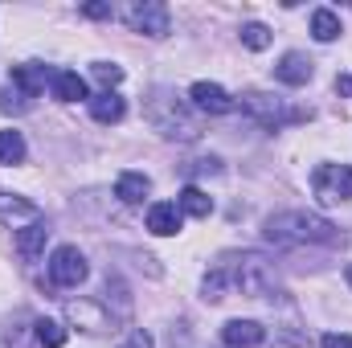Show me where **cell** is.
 Returning <instances> with one entry per match:
<instances>
[{
  "label": "cell",
  "mask_w": 352,
  "mask_h": 348,
  "mask_svg": "<svg viewBox=\"0 0 352 348\" xmlns=\"http://www.w3.org/2000/svg\"><path fill=\"white\" fill-rule=\"evenodd\" d=\"M266 242L274 246H336L344 242V234L320 217V213H307V209H283V213H270L263 221Z\"/></svg>",
  "instance_id": "6da1fadb"
},
{
  "label": "cell",
  "mask_w": 352,
  "mask_h": 348,
  "mask_svg": "<svg viewBox=\"0 0 352 348\" xmlns=\"http://www.w3.org/2000/svg\"><path fill=\"white\" fill-rule=\"evenodd\" d=\"M144 115H148V123H152L164 140L192 144V140L201 135V123H197L192 107H188L180 94H173V90H164V87H156L144 98Z\"/></svg>",
  "instance_id": "7a4b0ae2"
},
{
  "label": "cell",
  "mask_w": 352,
  "mask_h": 348,
  "mask_svg": "<svg viewBox=\"0 0 352 348\" xmlns=\"http://www.w3.org/2000/svg\"><path fill=\"white\" fill-rule=\"evenodd\" d=\"M221 270L230 274V287H238V291L250 295V299H266V295H274V287H278L274 262L263 259V254H254V250L226 254V259H221Z\"/></svg>",
  "instance_id": "3957f363"
},
{
  "label": "cell",
  "mask_w": 352,
  "mask_h": 348,
  "mask_svg": "<svg viewBox=\"0 0 352 348\" xmlns=\"http://www.w3.org/2000/svg\"><path fill=\"white\" fill-rule=\"evenodd\" d=\"M242 111L254 119V123H263V127H283V123H299V119H307V111H299V107H287L283 98H274V94H263V90H250L246 98H242Z\"/></svg>",
  "instance_id": "277c9868"
},
{
  "label": "cell",
  "mask_w": 352,
  "mask_h": 348,
  "mask_svg": "<svg viewBox=\"0 0 352 348\" xmlns=\"http://www.w3.org/2000/svg\"><path fill=\"white\" fill-rule=\"evenodd\" d=\"M311 193L320 205H340L352 201V168L349 164H320L311 173Z\"/></svg>",
  "instance_id": "5b68a950"
},
{
  "label": "cell",
  "mask_w": 352,
  "mask_h": 348,
  "mask_svg": "<svg viewBox=\"0 0 352 348\" xmlns=\"http://www.w3.org/2000/svg\"><path fill=\"white\" fill-rule=\"evenodd\" d=\"M123 21L131 25V33H148V37H168V29H173L168 8L160 0H135V4H127Z\"/></svg>",
  "instance_id": "8992f818"
},
{
  "label": "cell",
  "mask_w": 352,
  "mask_h": 348,
  "mask_svg": "<svg viewBox=\"0 0 352 348\" xmlns=\"http://www.w3.org/2000/svg\"><path fill=\"white\" fill-rule=\"evenodd\" d=\"M87 274H90V266L78 246H58L50 254V279H54V287H78Z\"/></svg>",
  "instance_id": "52a82bcc"
},
{
  "label": "cell",
  "mask_w": 352,
  "mask_h": 348,
  "mask_svg": "<svg viewBox=\"0 0 352 348\" xmlns=\"http://www.w3.org/2000/svg\"><path fill=\"white\" fill-rule=\"evenodd\" d=\"M66 320H70L74 328L90 332V336H98V332H107V328L115 324V316H111L102 303H94V299H66Z\"/></svg>",
  "instance_id": "ba28073f"
},
{
  "label": "cell",
  "mask_w": 352,
  "mask_h": 348,
  "mask_svg": "<svg viewBox=\"0 0 352 348\" xmlns=\"http://www.w3.org/2000/svg\"><path fill=\"white\" fill-rule=\"evenodd\" d=\"M33 221H41V209L29 201V197H16V193H0V226H8V230H25V226H33Z\"/></svg>",
  "instance_id": "9c48e42d"
},
{
  "label": "cell",
  "mask_w": 352,
  "mask_h": 348,
  "mask_svg": "<svg viewBox=\"0 0 352 348\" xmlns=\"http://www.w3.org/2000/svg\"><path fill=\"white\" fill-rule=\"evenodd\" d=\"M188 98H192V107L205 111V115H226V111H234L230 90L217 87V83H192V87H188Z\"/></svg>",
  "instance_id": "30bf717a"
},
{
  "label": "cell",
  "mask_w": 352,
  "mask_h": 348,
  "mask_svg": "<svg viewBox=\"0 0 352 348\" xmlns=\"http://www.w3.org/2000/svg\"><path fill=\"white\" fill-rule=\"evenodd\" d=\"M12 87L21 90L25 98H37L41 90H45V83H54V70H45L41 62H25V66H12Z\"/></svg>",
  "instance_id": "8fae6325"
},
{
  "label": "cell",
  "mask_w": 352,
  "mask_h": 348,
  "mask_svg": "<svg viewBox=\"0 0 352 348\" xmlns=\"http://www.w3.org/2000/svg\"><path fill=\"white\" fill-rule=\"evenodd\" d=\"M180 205L176 201H156V205H148V230L156 234V238H173L180 234Z\"/></svg>",
  "instance_id": "7c38bea8"
},
{
  "label": "cell",
  "mask_w": 352,
  "mask_h": 348,
  "mask_svg": "<svg viewBox=\"0 0 352 348\" xmlns=\"http://www.w3.org/2000/svg\"><path fill=\"white\" fill-rule=\"evenodd\" d=\"M221 340L230 348H258L266 340V328L258 320H230V324L221 328Z\"/></svg>",
  "instance_id": "4fadbf2b"
},
{
  "label": "cell",
  "mask_w": 352,
  "mask_h": 348,
  "mask_svg": "<svg viewBox=\"0 0 352 348\" xmlns=\"http://www.w3.org/2000/svg\"><path fill=\"white\" fill-rule=\"evenodd\" d=\"M274 78H278L283 87H307V83H311V62H307V54H283L278 66H274Z\"/></svg>",
  "instance_id": "5bb4252c"
},
{
  "label": "cell",
  "mask_w": 352,
  "mask_h": 348,
  "mask_svg": "<svg viewBox=\"0 0 352 348\" xmlns=\"http://www.w3.org/2000/svg\"><path fill=\"white\" fill-rule=\"evenodd\" d=\"M45 238H50V226H45V217H41V221L25 226V230L16 234V254H21L25 262H37L41 250H45Z\"/></svg>",
  "instance_id": "9a60e30c"
},
{
  "label": "cell",
  "mask_w": 352,
  "mask_h": 348,
  "mask_svg": "<svg viewBox=\"0 0 352 348\" xmlns=\"http://www.w3.org/2000/svg\"><path fill=\"white\" fill-rule=\"evenodd\" d=\"M90 115H94V123H119L123 119V111H127V102L115 94V90H98V94H90Z\"/></svg>",
  "instance_id": "2e32d148"
},
{
  "label": "cell",
  "mask_w": 352,
  "mask_h": 348,
  "mask_svg": "<svg viewBox=\"0 0 352 348\" xmlns=\"http://www.w3.org/2000/svg\"><path fill=\"white\" fill-rule=\"evenodd\" d=\"M54 98L58 102H90V90L74 70H58L54 74Z\"/></svg>",
  "instance_id": "e0dca14e"
},
{
  "label": "cell",
  "mask_w": 352,
  "mask_h": 348,
  "mask_svg": "<svg viewBox=\"0 0 352 348\" xmlns=\"http://www.w3.org/2000/svg\"><path fill=\"white\" fill-rule=\"evenodd\" d=\"M148 193H152V180L144 173H119V180H115V197L127 205H144Z\"/></svg>",
  "instance_id": "ac0fdd59"
},
{
  "label": "cell",
  "mask_w": 352,
  "mask_h": 348,
  "mask_svg": "<svg viewBox=\"0 0 352 348\" xmlns=\"http://www.w3.org/2000/svg\"><path fill=\"white\" fill-rule=\"evenodd\" d=\"M311 37L316 41H336L340 37V17L332 8H316L311 12Z\"/></svg>",
  "instance_id": "d6986e66"
},
{
  "label": "cell",
  "mask_w": 352,
  "mask_h": 348,
  "mask_svg": "<svg viewBox=\"0 0 352 348\" xmlns=\"http://www.w3.org/2000/svg\"><path fill=\"white\" fill-rule=\"evenodd\" d=\"M176 205H180V213H188V217H209V213H213V197H205L197 184H188Z\"/></svg>",
  "instance_id": "ffe728a7"
},
{
  "label": "cell",
  "mask_w": 352,
  "mask_h": 348,
  "mask_svg": "<svg viewBox=\"0 0 352 348\" xmlns=\"http://www.w3.org/2000/svg\"><path fill=\"white\" fill-rule=\"evenodd\" d=\"M33 336H37L41 348H62L66 345V328H62L58 320H37V324H33Z\"/></svg>",
  "instance_id": "44dd1931"
},
{
  "label": "cell",
  "mask_w": 352,
  "mask_h": 348,
  "mask_svg": "<svg viewBox=\"0 0 352 348\" xmlns=\"http://www.w3.org/2000/svg\"><path fill=\"white\" fill-rule=\"evenodd\" d=\"M21 160H25V135L0 131V164H21Z\"/></svg>",
  "instance_id": "7402d4cb"
},
{
  "label": "cell",
  "mask_w": 352,
  "mask_h": 348,
  "mask_svg": "<svg viewBox=\"0 0 352 348\" xmlns=\"http://www.w3.org/2000/svg\"><path fill=\"white\" fill-rule=\"evenodd\" d=\"M201 291H205V299H209V303H221V299H226V291H230V274H226L221 266H213V270L205 274Z\"/></svg>",
  "instance_id": "603a6c76"
},
{
  "label": "cell",
  "mask_w": 352,
  "mask_h": 348,
  "mask_svg": "<svg viewBox=\"0 0 352 348\" xmlns=\"http://www.w3.org/2000/svg\"><path fill=\"white\" fill-rule=\"evenodd\" d=\"M25 340H29V332H25V316L0 324V348H25Z\"/></svg>",
  "instance_id": "cb8c5ba5"
},
{
  "label": "cell",
  "mask_w": 352,
  "mask_h": 348,
  "mask_svg": "<svg viewBox=\"0 0 352 348\" xmlns=\"http://www.w3.org/2000/svg\"><path fill=\"white\" fill-rule=\"evenodd\" d=\"M242 45H246V50H266V45H270V29L258 25V21L242 25Z\"/></svg>",
  "instance_id": "d4e9b609"
},
{
  "label": "cell",
  "mask_w": 352,
  "mask_h": 348,
  "mask_svg": "<svg viewBox=\"0 0 352 348\" xmlns=\"http://www.w3.org/2000/svg\"><path fill=\"white\" fill-rule=\"evenodd\" d=\"M94 78L102 83V90L119 87V83H123V66H115V62H94Z\"/></svg>",
  "instance_id": "484cf974"
},
{
  "label": "cell",
  "mask_w": 352,
  "mask_h": 348,
  "mask_svg": "<svg viewBox=\"0 0 352 348\" xmlns=\"http://www.w3.org/2000/svg\"><path fill=\"white\" fill-rule=\"evenodd\" d=\"M119 348H152V336H148L144 328H135V332H127V340Z\"/></svg>",
  "instance_id": "4316f807"
},
{
  "label": "cell",
  "mask_w": 352,
  "mask_h": 348,
  "mask_svg": "<svg viewBox=\"0 0 352 348\" xmlns=\"http://www.w3.org/2000/svg\"><path fill=\"white\" fill-rule=\"evenodd\" d=\"M197 173H221V160L217 156H209V160H192V168H188V176H197Z\"/></svg>",
  "instance_id": "83f0119b"
},
{
  "label": "cell",
  "mask_w": 352,
  "mask_h": 348,
  "mask_svg": "<svg viewBox=\"0 0 352 348\" xmlns=\"http://www.w3.org/2000/svg\"><path fill=\"white\" fill-rule=\"evenodd\" d=\"M320 345L324 348H352V336H344V332H328Z\"/></svg>",
  "instance_id": "f1b7e54d"
},
{
  "label": "cell",
  "mask_w": 352,
  "mask_h": 348,
  "mask_svg": "<svg viewBox=\"0 0 352 348\" xmlns=\"http://www.w3.org/2000/svg\"><path fill=\"white\" fill-rule=\"evenodd\" d=\"M82 12H87V17H94V21H107L115 8H111V4H82Z\"/></svg>",
  "instance_id": "f546056e"
},
{
  "label": "cell",
  "mask_w": 352,
  "mask_h": 348,
  "mask_svg": "<svg viewBox=\"0 0 352 348\" xmlns=\"http://www.w3.org/2000/svg\"><path fill=\"white\" fill-rule=\"evenodd\" d=\"M336 90H340V94H352V74H344V78H336Z\"/></svg>",
  "instance_id": "4dcf8cb0"
},
{
  "label": "cell",
  "mask_w": 352,
  "mask_h": 348,
  "mask_svg": "<svg viewBox=\"0 0 352 348\" xmlns=\"http://www.w3.org/2000/svg\"><path fill=\"white\" fill-rule=\"evenodd\" d=\"M344 279H349V287H352V262H349V270H344Z\"/></svg>",
  "instance_id": "1f68e13d"
}]
</instances>
